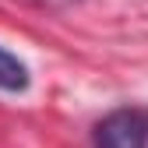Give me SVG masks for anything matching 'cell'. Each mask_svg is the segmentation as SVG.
Returning <instances> with one entry per match:
<instances>
[{
    "label": "cell",
    "mask_w": 148,
    "mask_h": 148,
    "mask_svg": "<svg viewBox=\"0 0 148 148\" xmlns=\"http://www.w3.org/2000/svg\"><path fill=\"white\" fill-rule=\"evenodd\" d=\"M28 88V67L0 46V92H25Z\"/></svg>",
    "instance_id": "cell-2"
},
{
    "label": "cell",
    "mask_w": 148,
    "mask_h": 148,
    "mask_svg": "<svg viewBox=\"0 0 148 148\" xmlns=\"http://www.w3.org/2000/svg\"><path fill=\"white\" fill-rule=\"evenodd\" d=\"M39 4H49V7H74V4H81V0H39Z\"/></svg>",
    "instance_id": "cell-3"
},
{
    "label": "cell",
    "mask_w": 148,
    "mask_h": 148,
    "mask_svg": "<svg viewBox=\"0 0 148 148\" xmlns=\"http://www.w3.org/2000/svg\"><path fill=\"white\" fill-rule=\"evenodd\" d=\"M95 148H148V116L141 109H113L95 127Z\"/></svg>",
    "instance_id": "cell-1"
}]
</instances>
